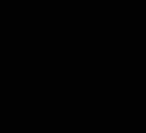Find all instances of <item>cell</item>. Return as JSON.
I'll return each mask as SVG.
<instances>
[]
</instances>
